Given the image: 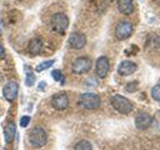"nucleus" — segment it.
<instances>
[{
  "label": "nucleus",
  "instance_id": "f257e3e1",
  "mask_svg": "<svg viewBox=\"0 0 160 150\" xmlns=\"http://www.w3.org/2000/svg\"><path fill=\"white\" fill-rule=\"evenodd\" d=\"M28 140H29V144H30L32 148H35V149L42 148V146L48 142L46 131H45L41 126H35V128H32V129L29 131Z\"/></svg>",
  "mask_w": 160,
  "mask_h": 150
},
{
  "label": "nucleus",
  "instance_id": "f03ea898",
  "mask_svg": "<svg viewBox=\"0 0 160 150\" xmlns=\"http://www.w3.org/2000/svg\"><path fill=\"white\" fill-rule=\"evenodd\" d=\"M100 96L95 92H84L79 98V105L88 110H96L98 108H100Z\"/></svg>",
  "mask_w": 160,
  "mask_h": 150
},
{
  "label": "nucleus",
  "instance_id": "7ed1b4c3",
  "mask_svg": "<svg viewBox=\"0 0 160 150\" xmlns=\"http://www.w3.org/2000/svg\"><path fill=\"white\" fill-rule=\"evenodd\" d=\"M111 105L120 114H125L126 115V114H130L132 111V104H131V101L128 98H125L122 95H119V94L118 95H114L111 98Z\"/></svg>",
  "mask_w": 160,
  "mask_h": 150
},
{
  "label": "nucleus",
  "instance_id": "20e7f679",
  "mask_svg": "<svg viewBox=\"0 0 160 150\" xmlns=\"http://www.w3.org/2000/svg\"><path fill=\"white\" fill-rule=\"evenodd\" d=\"M50 26L51 29L58 32V34H64L65 30L69 26V19L64 12H56L51 16L50 20Z\"/></svg>",
  "mask_w": 160,
  "mask_h": 150
},
{
  "label": "nucleus",
  "instance_id": "39448f33",
  "mask_svg": "<svg viewBox=\"0 0 160 150\" xmlns=\"http://www.w3.org/2000/svg\"><path fill=\"white\" fill-rule=\"evenodd\" d=\"M91 69V60L86 56L76 58L71 65V70L74 74H85Z\"/></svg>",
  "mask_w": 160,
  "mask_h": 150
},
{
  "label": "nucleus",
  "instance_id": "423d86ee",
  "mask_svg": "<svg viewBox=\"0 0 160 150\" xmlns=\"http://www.w3.org/2000/svg\"><path fill=\"white\" fill-rule=\"evenodd\" d=\"M132 34V25L129 21H120L115 28V38L118 40H125Z\"/></svg>",
  "mask_w": 160,
  "mask_h": 150
},
{
  "label": "nucleus",
  "instance_id": "0eeeda50",
  "mask_svg": "<svg viewBox=\"0 0 160 150\" xmlns=\"http://www.w3.org/2000/svg\"><path fill=\"white\" fill-rule=\"evenodd\" d=\"M18 92H19V85L16 81H9L2 88V95H4L5 100H8L10 102L18 98Z\"/></svg>",
  "mask_w": 160,
  "mask_h": 150
},
{
  "label": "nucleus",
  "instance_id": "6e6552de",
  "mask_svg": "<svg viewBox=\"0 0 160 150\" xmlns=\"http://www.w3.org/2000/svg\"><path fill=\"white\" fill-rule=\"evenodd\" d=\"M51 105L56 110H65L69 106V98L65 92H58L51 98Z\"/></svg>",
  "mask_w": 160,
  "mask_h": 150
},
{
  "label": "nucleus",
  "instance_id": "1a4fd4ad",
  "mask_svg": "<svg viewBox=\"0 0 160 150\" xmlns=\"http://www.w3.org/2000/svg\"><path fill=\"white\" fill-rule=\"evenodd\" d=\"M95 69H96V75L101 79H104L108 72H109V69H110V62H109V59L106 56H100L98 60H96V65H95Z\"/></svg>",
  "mask_w": 160,
  "mask_h": 150
},
{
  "label": "nucleus",
  "instance_id": "9d476101",
  "mask_svg": "<svg viewBox=\"0 0 160 150\" xmlns=\"http://www.w3.org/2000/svg\"><path fill=\"white\" fill-rule=\"evenodd\" d=\"M69 45L72 49H82L86 45V36L81 32H71L69 36Z\"/></svg>",
  "mask_w": 160,
  "mask_h": 150
},
{
  "label": "nucleus",
  "instance_id": "9b49d317",
  "mask_svg": "<svg viewBox=\"0 0 160 150\" xmlns=\"http://www.w3.org/2000/svg\"><path fill=\"white\" fill-rule=\"evenodd\" d=\"M138 69V65L130 60H125L122 62H120V65L118 66V74L121 76H129L131 74H134Z\"/></svg>",
  "mask_w": 160,
  "mask_h": 150
},
{
  "label": "nucleus",
  "instance_id": "f8f14e48",
  "mask_svg": "<svg viewBox=\"0 0 160 150\" xmlns=\"http://www.w3.org/2000/svg\"><path fill=\"white\" fill-rule=\"evenodd\" d=\"M151 116L148 114V112H139L136 116H135V125L139 130H146L150 125H151Z\"/></svg>",
  "mask_w": 160,
  "mask_h": 150
},
{
  "label": "nucleus",
  "instance_id": "ddd939ff",
  "mask_svg": "<svg viewBox=\"0 0 160 150\" xmlns=\"http://www.w3.org/2000/svg\"><path fill=\"white\" fill-rule=\"evenodd\" d=\"M118 8L119 11L124 15H130L134 11V4L132 0H118Z\"/></svg>",
  "mask_w": 160,
  "mask_h": 150
},
{
  "label": "nucleus",
  "instance_id": "4468645a",
  "mask_svg": "<svg viewBox=\"0 0 160 150\" xmlns=\"http://www.w3.org/2000/svg\"><path fill=\"white\" fill-rule=\"evenodd\" d=\"M41 48H42V41H41V39H38V38L30 40L29 46H28L29 52H30L31 55H38V54L41 51Z\"/></svg>",
  "mask_w": 160,
  "mask_h": 150
},
{
  "label": "nucleus",
  "instance_id": "2eb2a0df",
  "mask_svg": "<svg viewBox=\"0 0 160 150\" xmlns=\"http://www.w3.org/2000/svg\"><path fill=\"white\" fill-rule=\"evenodd\" d=\"M16 134V125L14 122H9L6 126H5V130H4V138H5V141L6 142H10L14 136Z\"/></svg>",
  "mask_w": 160,
  "mask_h": 150
},
{
  "label": "nucleus",
  "instance_id": "dca6fc26",
  "mask_svg": "<svg viewBox=\"0 0 160 150\" xmlns=\"http://www.w3.org/2000/svg\"><path fill=\"white\" fill-rule=\"evenodd\" d=\"M25 84L28 86H32L35 82V75L32 74V71L29 69V66H25Z\"/></svg>",
  "mask_w": 160,
  "mask_h": 150
},
{
  "label": "nucleus",
  "instance_id": "f3484780",
  "mask_svg": "<svg viewBox=\"0 0 160 150\" xmlns=\"http://www.w3.org/2000/svg\"><path fill=\"white\" fill-rule=\"evenodd\" d=\"M74 150H92V146H91L90 141H88V140H80L79 142H76Z\"/></svg>",
  "mask_w": 160,
  "mask_h": 150
},
{
  "label": "nucleus",
  "instance_id": "a211bd4d",
  "mask_svg": "<svg viewBox=\"0 0 160 150\" xmlns=\"http://www.w3.org/2000/svg\"><path fill=\"white\" fill-rule=\"evenodd\" d=\"M55 61L54 60H45V61H42V62H40L36 68H35V70L38 71V72H41V71H44V70H46V69H49L50 66H52V64H54Z\"/></svg>",
  "mask_w": 160,
  "mask_h": 150
},
{
  "label": "nucleus",
  "instance_id": "6ab92c4d",
  "mask_svg": "<svg viewBox=\"0 0 160 150\" xmlns=\"http://www.w3.org/2000/svg\"><path fill=\"white\" fill-rule=\"evenodd\" d=\"M151 96H152L154 100L160 101V84L155 85V86L151 89Z\"/></svg>",
  "mask_w": 160,
  "mask_h": 150
},
{
  "label": "nucleus",
  "instance_id": "aec40b11",
  "mask_svg": "<svg viewBox=\"0 0 160 150\" xmlns=\"http://www.w3.org/2000/svg\"><path fill=\"white\" fill-rule=\"evenodd\" d=\"M51 76L54 78V80H56V81H61V82H64L62 80H64V76H62V74H61V71L60 70H52L51 71Z\"/></svg>",
  "mask_w": 160,
  "mask_h": 150
},
{
  "label": "nucleus",
  "instance_id": "412c9836",
  "mask_svg": "<svg viewBox=\"0 0 160 150\" xmlns=\"http://www.w3.org/2000/svg\"><path fill=\"white\" fill-rule=\"evenodd\" d=\"M29 122H30V116L24 115V116L20 118V126L21 128H26L29 125Z\"/></svg>",
  "mask_w": 160,
  "mask_h": 150
},
{
  "label": "nucleus",
  "instance_id": "4be33fe9",
  "mask_svg": "<svg viewBox=\"0 0 160 150\" xmlns=\"http://www.w3.org/2000/svg\"><path fill=\"white\" fill-rule=\"evenodd\" d=\"M136 86H138V82H136V81H135V82H132V84H128V85H126V91L132 92V91H135V90H136Z\"/></svg>",
  "mask_w": 160,
  "mask_h": 150
},
{
  "label": "nucleus",
  "instance_id": "5701e85b",
  "mask_svg": "<svg viewBox=\"0 0 160 150\" xmlns=\"http://www.w3.org/2000/svg\"><path fill=\"white\" fill-rule=\"evenodd\" d=\"M5 56V48L2 46V44L0 42V59H2Z\"/></svg>",
  "mask_w": 160,
  "mask_h": 150
},
{
  "label": "nucleus",
  "instance_id": "b1692460",
  "mask_svg": "<svg viewBox=\"0 0 160 150\" xmlns=\"http://www.w3.org/2000/svg\"><path fill=\"white\" fill-rule=\"evenodd\" d=\"M45 85H46L45 82H40V84H39V90H41V89H44V88H45Z\"/></svg>",
  "mask_w": 160,
  "mask_h": 150
},
{
  "label": "nucleus",
  "instance_id": "393cba45",
  "mask_svg": "<svg viewBox=\"0 0 160 150\" xmlns=\"http://www.w3.org/2000/svg\"><path fill=\"white\" fill-rule=\"evenodd\" d=\"M2 32V22H1V20H0V34Z\"/></svg>",
  "mask_w": 160,
  "mask_h": 150
}]
</instances>
